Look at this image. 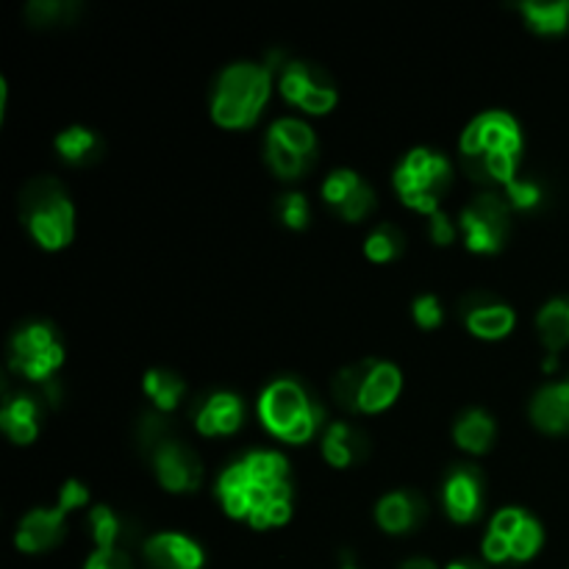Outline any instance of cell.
Returning <instances> with one entry per match:
<instances>
[{
    "label": "cell",
    "mask_w": 569,
    "mask_h": 569,
    "mask_svg": "<svg viewBox=\"0 0 569 569\" xmlns=\"http://www.w3.org/2000/svg\"><path fill=\"white\" fill-rule=\"evenodd\" d=\"M495 433H498L495 417L483 409L461 411L453 422L456 445H459L461 450H467V453H489V448L495 445Z\"/></svg>",
    "instance_id": "23"
},
{
    "label": "cell",
    "mask_w": 569,
    "mask_h": 569,
    "mask_svg": "<svg viewBox=\"0 0 569 569\" xmlns=\"http://www.w3.org/2000/svg\"><path fill=\"white\" fill-rule=\"evenodd\" d=\"M545 542V531L533 515L526 509H500L492 517L487 537L481 542V553L489 565H506V561H528L539 553Z\"/></svg>",
    "instance_id": "8"
},
{
    "label": "cell",
    "mask_w": 569,
    "mask_h": 569,
    "mask_svg": "<svg viewBox=\"0 0 569 569\" xmlns=\"http://www.w3.org/2000/svg\"><path fill=\"white\" fill-rule=\"evenodd\" d=\"M83 569H137L128 550H94Z\"/></svg>",
    "instance_id": "35"
},
{
    "label": "cell",
    "mask_w": 569,
    "mask_h": 569,
    "mask_svg": "<svg viewBox=\"0 0 569 569\" xmlns=\"http://www.w3.org/2000/svg\"><path fill=\"white\" fill-rule=\"evenodd\" d=\"M320 192L322 200L331 209H337V214L348 222H361L376 209V192H372V187L359 172L348 170V167H339V170L328 172Z\"/></svg>",
    "instance_id": "14"
},
{
    "label": "cell",
    "mask_w": 569,
    "mask_h": 569,
    "mask_svg": "<svg viewBox=\"0 0 569 569\" xmlns=\"http://www.w3.org/2000/svg\"><path fill=\"white\" fill-rule=\"evenodd\" d=\"M217 498L233 520L267 531L292 517L289 461L278 450H250L217 478Z\"/></svg>",
    "instance_id": "1"
},
{
    "label": "cell",
    "mask_w": 569,
    "mask_h": 569,
    "mask_svg": "<svg viewBox=\"0 0 569 569\" xmlns=\"http://www.w3.org/2000/svg\"><path fill=\"white\" fill-rule=\"evenodd\" d=\"M517 315L509 303L492 295H472L465 303V326L478 339H503L515 328Z\"/></svg>",
    "instance_id": "18"
},
{
    "label": "cell",
    "mask_w": 569,
    "mask_h": 569,
    "mask_svg": "<svg viewBox=\"0 0 569 569\" xmlns=\"http://www.w3.org/2000/svg\"><path fill=\"white\" fill-rule=\"evenodd\" d=\"M148 569H203V548L187 533L164 531L142 545Z\"/></svg>",
    "instance_id": "16"
},
{
    "label": "cell",
    "mask_w": 569,
    "mask_h": 569,
    "mask_svg": "<svg viewBox=\"0 0 569 569\" xmlns=\"http://www.w3.org/2000/svg\"><path fill=\"white\" fill-rule=\"evenodd\" d=\"M403 372L387 359H361L333 376V398L356 415H378L398 400Z\"/></svg>",
    "instance_id": "5"
},
{
    "label": "cell",
    "mask_w": 569,
    "mask_h": 569,
    "mask_svg": "<svg viewBox=\"0 0 569 569\" xmlns=\"http://www.w3.org/2000/svg\"><path fill=\"white\" fill-rule=\"evenodd\" d=\"M517 9L537 33H565L569 28V0H522Z\"/></svg>",
    "instance_id": "26"
},
{
    "label": "cell",
    "mask_w": 569,
    "mask_h": 569,
    "mask_svg": "<svg viewBox=\"0 0 569 569\" xmlns=\"http://www.w3.org/2000/svg\"><path fill=\"white\" fill-rule=\"evenodd\" d=\"M259 417L267 431L289 445L309 442L322 420V409L309 398L306 387L295 378H278L261 392Z\"/></svg>",
    "instance_id": "6"
},
{
    "label": "cell",
    "mask_w": 569,
    "mask_h": 569,
    "mask_svg": "<svg viewBox=\"0 0 569 569\" xmlns=\"http://www.w3.org/2000/svg\"><path fill=\"white\" fill-rule=\"evenodd\" d=\"M78 9L81 6L76 0H31L26 6V17L33 26H59V22H70Z\"/></svg>",
    "instance_id": "31"
},
{
    "label": "cell",
    "mask_w": 569,
    "mask_h": 569,
    "mask_svg": "<svg viewBox=\"0 0 569 569\" xmlns=\"http://www.w3.org/2000/svg\"><path fill=\"white\" fill-rule=\"evenodd\" d=\"M267 142L278 144V148L289 150V153L315 164L317 133L309 122L298 120V117H281V120L272 122L270 131H267Z\"/></svg>",
    "instance_id": "24"
},
{
    "label": "cell",
    "mask_w": 569,
    "mask_h": 569,
    "mask_svg": "<svg viewBox=\"0 0 569 569\" xmlns=\"http://www.w3.org/2000/svg\"><path fill=\"white\" fill-rule=\"evenodd\" d=\"M531 420L545 433L569 431V378L545 383L531 400Z\"/></svg>",
    "instance_id": "22"
},
{
    "label": "cell",
    "mask_w": 569,
    "mask_h": 569,
    "mask_svg": "<svg viewBox=\"0 0 569 569\" xmlns=\"http://www.w3.org/2000/svg\"><path fill=\"white\" fill-rule=\"evenodd\" d=\"M278 89H281L287 103L298 106L306 114H328L339 100L333 78L322 67L300 59L281 61V67H278Z\"/></svg>",
    "instance_id": "12"
},
{
    "label": "cell",
    "mask_w": 569,
    "mask_h": 569,
    "mask_svg": "<svg viewBox=\"0 0 569 569\" xmlns=\"http://www.w3.org/2000/svg\"><path fill=\"white\" fill-rule=\"evenodd\" d=\"M89 528H92L98 550H126V542L131 539L128 537V522H122L109 506H94L89 511Z\"/></svg>",
    "instance_id": "28"
},
{
    "label": "cell",
    "mask_w": 569,
    "mask_h": 569,
    "mask_svg": "<svg viewBox=\"0 0 569 569\" xmlns=\"http://www.w3.org/2000/svg\"><path fill=\"white\" fill-rule=\"evenodd\" d=\"M42 403L37 395L17 392L9 395L0 406V428L14 445H31L39 437L42 426Z\"/></svg>",
    "instance_id": "19"
},
{
    "label": "cell",
    "mask_w": 569,
    "mask_h": 569,
    "mask_svg": "<svg viewBox=\"0 0 569 569\" xmlns=\"http://www.w3.org/2000/svg\"><path fill=\"white\" fill-rule=\"evenodd\" d=\"M272 61H233L211 89V117L222 128H250L272 92Z\"/></svg>",
    "instance_id": "3"
},
{
    "label": "cell",
    "mask_w": 569,
    "mask_h": 569,
    "mask_svg": "<svg viewBox=\"0 0 569 569\" xmlns=\"http://www.w3.org/2000/svg\"><path fill=\"white\" fill-rule=\"evenodd\" d=\"M144 395L153 400V406L159 411H172L183 398V378L178 372L164 370V367H156V370L144 372L142 381Z\"/></svg>",
    "instance_id": "29"
},
{
    "label": "cell",
    "mask_w": 569,
    "mask_h": 569,
    "mask_svg": "<svg viewBox=\"0 0 569 569\" xmlns=\"http://www.w3.org/2000/svg\"><path fill=\"white\" fill-rule=\"evenodd\" d=\"M89 503V489L81 481L70 478L61 487L59 500L50 509H33L20 520L14 533V545L22 553H44L53 550L64 539V522L76 509Z\"/></svg>",
    "instance_id": "10"
},
{
    "label": "cell",
    "mask_w": 569,
    "mask_h": 569,
    "mask_svg": "<svg viewBox=\"0 0 569 569\" xmlns=\"http://www.w3.org/2000/svg\"><path fill=\"white\" fill-rule=\"evenodd\" d=\"M244 420V406L239 395L233 392H214L206 398L194 415V428L203 437H228V433L239 431Z\"/></svg>",
    "instance_id": "20"
},
{
    "label": "cell",
    "mask_w": 569,
    "mask_h": 569,
    "mask_svg": "<svg viewBox=\"0 0 569 569\" xmlns=\"http://www.w3.org/2000/svg\"><path fill=\"white\" fill-rule=\"evenodd\" d=\"M278 217H281L283 226L292 228V231H303V228L309 226V217H311L306 194L303 192H283L281 198H278Z\"/></svg>",
    "instance_id": "33"
},
{
    "label": "cell",
    "mask_w": 569,
    "mask_h": 569,
    "mask_svg": "<svg viewBox=\"0 0 569 569\" xmlns=\"http://www.w3.org/2000/svg\"><path fill=\"white\" fill-rule=\"evenodd\" d=\"M461 159L476 181L511 183L522 156V128L509 111L489 109L472 117L461 133Z\"/></svg>",
    "instance_id": "2"
},
{
    "label": "cell",
    "mask_w": 569,
    "mask_h": 569,
    "mask_svg": "<svg viewBox=\"0 0 569 569\" xmlns=\"http://www.w3.org/2000/svg\"><path fill=\"white\" fill-rule=\"evenodd\" d=\"M411 315H415L417 326L426 328V331H433L445 320V309L437 295H417L415 303H411Z\"/></svg>",
    "instance_id": "34"
},
{
    "label": "cell",
    "mask_w": 569,
    "mask_h": 569,
    "mask_svg": "<svg viewBox=\"0 0 569 569\" xmlns=\"http://www.w3.org/2000/svg\"><path fill=\"white\" fill-rule=\"evenodd\" d=\"M445 509H448L453 522H476L487 506V489H483V476L472 465H456L445 478L442 489Z\"/></svg>",
    "instance_id": "15"
},
{
    "label": "cell",
    "mask_w": 569,
    "mask_h": 569,
    "mask_svg": "<svg viewBox=\"0 0 569 569\" xmlns=\"http://www.w3.org/2000/svg\"><path fill=\"white\" fill-rule=\"evenodd\" d=\"M56 153L67 161V164L87 167L92 161L100 159L103 153V142H100L98 133L87 126H70L64 131L56 133Z\"/></svg>",
    "instance_id": "25"
},
{
    "label": "cell",
    "mask_w": 569,
    "mask_h": 569,
    "mask_svg": "<svg viewBox=\"0 0 569 569\" xmlns=\"http://www.w3.org/2000/svg\"><path fill=\"white\" fill-rule=\"evenodd\" d=\"M400 569H439L437 565H433L431 559H422V556H417V559H409L400 565Z\"/></svg>",
    "instance_id": "37"
},
{
    "label": "cell",
    "mask_w": 569,
    "mask_h": 569,
    "mask_svg": "<svg viewBox=\"0 0 569 569\" xmlns=\"http://www.w3.org/2000/svg\"><path fill=\"white\" fill-rule=\"evenodd\" d=\"M20 217L33 242L44 250H61L76 237V206L61 181L50 176L31 178L20 194Z\"/></svg>",
    "instance_id": "4"
},
{
    "label": "cell",
    "mask_w": 569,
    "mask_h": 569,
    "mask_svg": "<svg viewBox=\"0 0 569 569\" xmlns=\"http://www.w3.org/2000/svg\"><path fill=\"white\" fill-rule=\"evenodd\" d=\"M450 181H453V167L448 156L431 148L409 150L395 170V189L400 200L420 214L439 211Z\"/></svg>",
    "instance_id": "7"
},
{
    "label": "cell",
    "mask_w": 569,
    "mask_h": 569,
    "mask_svg": "<svg viewBox=\"0 0 569 569\" xmlns=\"http://www.w3.org/2000/svg\"><path fill=\"white\" fill-rule=\"evenodd\" d=\"M428 503L422 495H417L415 489H398V492H389L378 500L376 506V520L392 537H403V533L420 528V522L426 520Z\"/></svg>",
    "instance_id": "17"
},
{
    "label": "cell",
    "mask_w": 569,
    "mask_h": 569,
    "mask_svg": "<svg viewBox=\"0 0 569 569\" xmlns=\"http://www.w3.org/2000/svg\"><path fill=\"white\" fill-rule=\"evenodd\" d=\"M445 569H483L478 561H470V559H459V561H450Z\"/></svg>",
    "instance_id": "38"
},
{
    "label": "cell",
    "mask_w": 569,
    "mask_h": 569,
    "mask_svg": "<svg viewBox=\"0 0 569 569\" xmlns=\"http://www.w3.org/2000/svg\"><path fill=\"white\" fill-rule=\"evenodd\" d=\"M537 331L550 356L569 345V298H553L539 309Z\"/></svg>",
    "instance_id": "27"
},
{
    "label": "cell",
    "mask_w": 569,
    "mask_h": 569,
    "mask_svg": "<svg viewBox=\"0 0 569 569\" xmlns=\"http://www.w3.org/2000/svg\"><path fill=\"white\" fill-rule=\"evenodd\" d=\"M339 569H361V567H359V565H356V561H353V559H350V556H345L342 567H339Z\"/></svg>",
    "instance_id": "39"
},
{
    "label": "cell",
    "mask_w": 569,
    "mask_h": 569,
    "mask_svg": "<svg viewBox=\"0 0 569 569\" xmlns=\"http://www.w3.org/2000/svg\"><path fill=\"white\" fill-rule=\"evenodd\" d=\"M367 450H370V439L361 428L350 426V422H331L322 437V456L331 467H353L365 461Z\"/></svg>",
    "instance_id": "21"
},
{
    "label": "cell",
    "mask_w": 569,
    "mask_h": 569,
    "mask_svg": "<svg viewBox=\"0 0 569 569\" xmlns=\"http://www.w3.org/2000/svg\"><path fill=\"white\" fill-rule=\"evenodd\" d=\"M406 248V239L400 233L398 226L392 222H378L370 231V237L365 239V253L370 261H378V264H387V261H395Z\"/></svg>",
    "instance_id": "30"
},
{
    "label": "cell",
    "mask_w": 569,
    "mask_h": 569,
    "mask_svg": "<svg viewBox=\"0 0 569 569\" xmlns=\"http://www.w3.org/2000/svg\"><path fill=\"white\" fill-rule=\"evenodd\" d=\"M503 194L506 200H509L511 209L517 211H531L545 200L542 183L533 181V178H515L511 183H506Z\"/></svg>",
    "instance_id": "32"
},
{
    "label": "cell",
    "mask_w": 569,
    "mask_h": 569,
    "mask_svg": "<svg viewBox=\"0 0 569 569\" xmlns=\"http://www.w3.org/2000/svg\"><path fill=\"white\" fill-rule=\"evenodd\" d=\"M428 233H431V242L433 244H453L456 239V222L450 220L448 211H433V214H428Z\"/></svg>",
    "instance_id": "36"
},
{
    "label": "cell",
    "mask_w": 569,
    "mask_h": 569,
    "mask_svg": "<svg viewBox=\"0 0 569 569\" xmlns=\"http://www.w3.org/2000/svg\"><path fill=\"white\" fill-rule=\"evenodd\" d=\"M461 237L472 253H498L509 242L511 233V206L506 194L481 192L465 206L459 217Z\"/></svg>",
    "instance_id": "11"
},
{
    "label": "cell",
    "mask_w": 569,
    "mask_h": 569,
    "mask_svg": "<svg viewBox=\"0 0 569 569\" xmlns=\"http://www.w3.org/2000/svg\"><path fill=\"white\" fill-rule=\"evenodd\" d=\"M153 470L161 487L172 495H189L203 481V461L189 448L187 442L178 439H164L153 450Z\"/></svg>",
    "instance_id": "13"
},
{
    "label": "cell",
    "mask_w": 569,
    "mask_h": 569,
    "mask_svg": "<svg viewBox=\"0 0 569 569\" xmlns=\"http://www.w3.org/2000/svg\"><path fill=\"white\" fill-rule=\"evenodd\" d=\"M9 365L17 376L48 383L64 365V345L50 322H28L9 342Z\"/></svg>",
    "instance_id": "9"
}]
</instances>
